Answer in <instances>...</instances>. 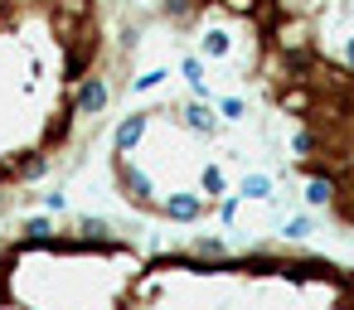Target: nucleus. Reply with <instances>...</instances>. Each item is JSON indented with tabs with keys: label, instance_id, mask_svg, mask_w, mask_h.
<instances>
[{
	"label": "nucleus",
	"instance_id": "obj_1",
	"mask_svg": "<svg viewBox=\"0 0 354 310\" xmlns=\"http://www.w3.org/2000/svg\"><path fill=\"white\" fill-rule=\"evenodd\" d=\"M112 189L127 209L156 218V180L146 175V165L136 155H112Z\"/></svg>",
	"mask_w": 354,
	"mask_h": 310
},
{
	"label": "nucleus",
	"instance_id": "obj_2",
	"mask_svg": "<svg viewBox=\"0 0 354 310\" xmlns=\"http://www.w3.org/2000/svg\"><path fill=\"white\" fill-rule=\"evenodd\" d=\"M64 97H68L73 117H83L88 126H97V122L112 112V102H117V93H112V78H102V73H88L83 83L64 88Z\"/></svg>",
	"mask_w": 354,
	"mask_h": 310
},
{
	"label": "nucleus",
	"instance_id": "obj_3",
	"mask_svg": "<svg viewBox=\"0 0 354 310\" xmlns=\"http://www.w3.org/2000/svg\"><path fill=\"white\" fill-rule=\"evenodd\" d=\"M151 126H156V107H136V112H127V117L112 126V155H136V151L146 146Z\"/></svg>",
	"mask_w": 354,
	"mask_h": 310
},
{
	"label": "nucleus",
	"instance_id": "obj_4",
	"mask_svg": "<svg viewBox=\"0 0 354 310\" xmlns=\"http://www.w3.org/2000/svg\"><path fill=\"white\" fill-rule=\"evenodd\" d=\"M233 30L228 25H218V20H204L199 30H194V54L204 59V64H223V59H233Z\"/></svg>",
	"mask_w": 354,
	"mask_h": 310
},
{
	"label": "nucleus",
	"instance_id": "obj_5",
	"mask_svg": "<svg viewBox=\"0 0 354 310\" xmlns=\"http://www.w3.org/2000/svg\"><path fill=\"white\" fill-rule=\"evenodd\" d=\"M233 194H238L243 204H277V175H267V170H243L238 184H233Z\"/></svg>",
	"mask_w": 354,
	"mask_h": 310
},
{
	"label": "nucleus",
	"instance_id": "obj_6",
	"mask_svg": "<svg viewBox=\"0 0 354 310\" xmlns=\"http://www.w3.org/2000/svg\"><path fill=\"white\" fill-rule=\"evenodd\" d=\"M180 78L189 83V97L214 102V93H209V64H204L199 54H185V59H180Z\"/></svg>",
	"mask_w": 354,
	"mask_h": 310
},
{
	"label": "nucleus",
	"instance_id": "obj_7",
	"mask_svg": "<svg viewBox=\"0 0 354 310\" xmlns=\"http://www.w3.org/2000/svg\"><path fill=\"white\" fill-rule=\"evenodd\" d=\"M301 199H306V209H310V213L330 209V204H335V180H330V175H306V189H301Z\"/></svg>",
	"mask_w": 354,
	"mask_h": 310
},
{
	"label": "nucleus",
	"instance_id": "obj_8",
	"mask_svg": "<svg viewBox=\"0 0 354 310\" xmlns=\"http://www.w3.org/2000/svg\"><path fill=\"white\" fill-rule=\"evenodd\" d=\"M214 112H218V122L223 126H238V122H248V97H214Z\"/></svg>",
	"mask_w": 354,
	"mask_h": 310
},
{
	"label": "nucleus",
	"instance_id": "obj_9",
	"mask_svg": "<svg viewBox=\"0 0 354 310\" xmlns=\"http://www.w3.org/2000/svg\"><path fill=\"white\" fill-rule=\"evenodd\" d=\"M160 83H170V68H160V64H156V68H146V73H136V78H131L127 88H131V93H156Z\"/></svg>",
	"mask_w": 354,
	"mask_h": 310
},
{
	"label": "nucleus",
	"instance_id": "obj_10",
	"mask_svg": "<svg viewBox=\"0 0 354 310\" xmlns=\"http://www.w3.org/2000/svg\"><path fill=\"white\" fill-rule=\"evenodd\" d=\"M306 233H315V218H310V213H296V218L281 223V238H286V242H301Z\"/></svg>",
	"mask_w": 354,
	"mask_h": 310
},
{
	"label": "nucleus",
	"instance_id": "obj_11",
	"mask_svg": "<svg viewBox=\"0 0 354 310\" xmlns=\"http://www.w3.org/2000/svg\"><path fill=\"white\" fill-rule=\"evenodd\" d=\"M64 204H68L64 189H49V194H44V209H49V213H64Z\"/></svg>",
	"mask_w": 354,
	"mask_h": 310
},
{
	"label": "nucleus",
	"instance_id": "obj_12",
	"mask_svg": "<svg viewBox=\"0 0 354 310\" xmlns=\"http://www.w3.org/2000/svg\"><path fill=\"white\" fill-rule=\"evenodd\" d=\"M344 68H349V73H354V35H349V39H344Z\"/></svg>",
	"mask_w": 354,
	"mask_h": 310
}]
</instances>
